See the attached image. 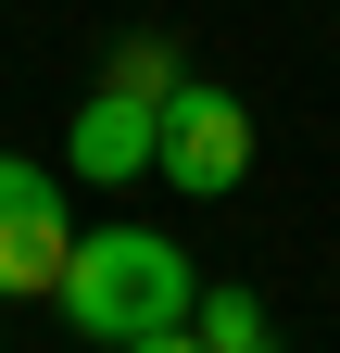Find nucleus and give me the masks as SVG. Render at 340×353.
I'll return each mask as SVG.
<instances>
[{
    "label": "nucleus",
    "instance_id": "nucleus-1",
    "mask_svg": "<svg viewBox=\"0 0 340 353\" xmlns=\"http://www.w3.org/2000/svg\"><path fill=\"white\" fill-rule=\"evenodd\" d=\"M51 303H63L76 341L126 353V341H151V328H189L202 316V278H189V252L164 240V228H89Z\"/></svg>",
    "mask_w": 340,
    "mask_h": 353
},
{
    "label": "nucleus",
    "instance_id": "nucleus-2",
    "mask_svg": "<svg viewBox=\"0 0 340 353\" xmlns=\"http://www.w3.org/2000/svg\"><path fill=\"white\" fill-rule=\"evenodd\" d=\"M151 176L189 190V202H227L240 176H252V114H240V88H202V76L164 88V152H151Z\"/></svg>",
    "mask_w": 340,
    "mask_h": 353
},
{
    "label": "nucleus",
    "instance_id": "nucleus-3",
    "mask_svg": "<svg viewBox=\"0 0 340 353\" xmlns=\"http://www.w3.org/2000/svg\"><path fill=\"white\" fill-rule=\"evenodd\" d=\"M76 265V214H63V176L0 152V303H51Z\"/></svg>",
    "mask_w": 340,
    "mask_h": 353
},
{
    "label": "nucleus",
    "instance_id": "nucleus-4",
    "mask_svg": "<svg viewBox=\"0 0 340 353\" xmlns=\"http://www.w3.org/2000/svg\"><path fill=\"white\" fill-rule=\"evenodd\" d=\"M151 152H164V101H139V88H89L76 101V126H63V164L76 176H101V190H126V176H151Z\"/></svg>",
    "mask_w": 340,
    "mask_h": 353
},
{
    "label": "nucleus",
    "instance_id": "nucleus-5",
    "mask_svg": "<svg viewBox=\"0 0 340 353\" xmlns=\"http://www.w3.org/2000/svg\"><path fill=\"white\" fill-rule=\"evenodd\" d=\"M202 353H277V316H265V290H227V278H202Z\"/></svg>",
    "mask_w": 340,
    "mask_h": 353
},
{
    "label": "nucleus",
    "instance_id": "nucleus-6",
    "mask_svg": "<svg viewBox=\"0 0 340 353\" xmlns=\"http://www.w3.org/2000/svg\"><path fill=\"white\" fill-rule=\"evenodd\" d=\"M114 88H139V101H164V88H177V51H164V38H126V51H114Z\"/></svg>",
    "mask_w": 340,
    "mask_h": 353
},
{
    "label": "nucleus",
    "instance_id": "nucleus-7",
    "mask_svg": "<svg viewBox=\"0 0 340 353\" xmlns=\"http://www.w3.org/2000/svg\"><path fill=\"white\" fill-rule=\"evenodd\" d=\"M126 353H202V328H151V341H126Z\"/></svg>",
    "mask_w": 340,
    "mask_h": 353
}]
</instances>
